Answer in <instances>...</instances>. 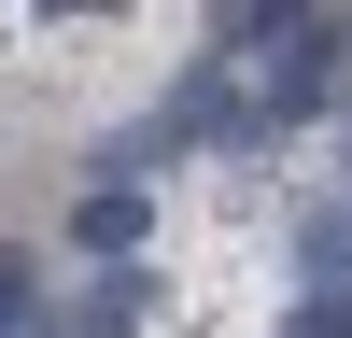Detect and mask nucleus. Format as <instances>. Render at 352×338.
<instances>
[{
    "instance_id": "nucleus-5",
    "label": "nucleus",
    "mask_w": 352,
    "mask_h": 338,
    "mask_svg": "<svg viewBox=\"0 0 352 338\" xmlns=\"http://www.w3.org/2000/svg\"><path fill=\"white\" fill-rule=\"evenodd\" d=\"M296 14H310V0H226V43H282Z\"/></svg>"
},
{
    "instance_id": "nucleus-2",
    "label": "nucleus",
    "mask_w": 352,
    "mask_h": 338,
    "mask_svg": "<svg viewBox=\"0 0 352 338\" xmlns=\"http://www.w3.org/2000/svg\"><path fill=\"white\" fill-rule=\"evenodd\" d=\"M141 296H155V268H127V254H99V282H85V296H56V310L28 296L14 324H0V338H127V324H141Z\"/></svg>"
},
{
    "instance_id": "nucleus-1",
    "label": "nucleus",
    "mask_w": 352,
    "mask_h": 338,
    "mask_svg": "<svg viewBox=\"0 0 352 338\" xmlns=\"http://www.w3.org/2000/svg\"><path fill=\"white\" fill-rule=\"evenodd\" d=\"M324 99H352V14H324V0H310V14L254 56V141L296 127V113H324Z\"/></svg>"
},
{
    "instance_id": "nucleus-7",
    "label": "nucleus",
    "mask_w": 352,
    "mask_h": 338,
    "mask_svg": "<svg viewBox=\"0 0 352 338\" xmlns=\"http://www.w3.org/2000/svg\"><path fill=\"white\" fill-rule=\"evenodd\" d=\"M28 296H43V268H28V254H0V324H14Z\"/></svg>"
},
{
    "instance_id": "nucleus-6",
    "label": "nucleus",
    "mask_w": 352,
    "mask_h": 338,
    "mask_svg": "<svg viewBox=\"0 0 352 338\" xmlns=\"http://www.w3.org/2000/svg\"><path fill=\"white\" fill-rule=\"evenodd\" d=\"M282 338H352V296H324V282H310V296H296V324H282Z\"/></svg>"
},
{
    "instance_id": "nucleus-3",
    "label": "nucleus",
    "mask_w": 352,
    "mask_h": 338,
    "mask_svg": "<svg viewBox=\"0 0 352 338\" xmlns=\"http://www.w3.org/2000/svg\"><path fill=\"white\" fill-rule=\"evenodd\" d=\"M296 282H324V296H352V197H324V212L296 225Z\"/></svg>"
},
{
    "instance_id": "nucleus-4",
    "label": "nucleus",
    "mask_w": 352,
    "mask_h": 338,
    "mask_svg": "<svg viewBox=\"0 0 352 338\" xmlns=\"http://www.w3.org/2000/svg\"><path fill=\"white\" fill-rule=\"evenodd\" d=\"M141 240V183H99V197H85V254H127Z\"/></svg>"
}]
</instances>
